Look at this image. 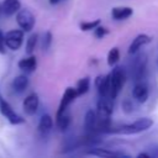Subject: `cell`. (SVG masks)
Here are the masks:
<instances>
[{
	"label": "cell",
	"instance_id": "cell-1",
	"mask_svg": "<svg viewBox=\"0 0 158 158\" xmlns=\"http://www.w3.org/2000/svg\"><path fill=\"white\" fill-rule=\"evenodd\" d=\"M152 125H153L152 118L141 117L130 125H122L117 128L110 130L109 132L110 133H120V135H133V133H139V132H143V131L151 128Z\"/></svg>",
	"mask_w": 158,
	"mask_h": 158
},
{
	"label": "cell",
	"instance_id": "cell-2",
	"mask_svg": "<svg viewBox=\"0 0 158 158\" xmlns=\"http://www.w3.org/2000/svg\"><path fill=\"white\" fill-rule=\"evenodd\" d=\"M110 78H111V94H110V98L115 99L116 95L121 91L123 84L126 83V78H127L126 70L122 67H116L111 72Z\"/></svg>",
	"mask_w": 158,
	"mask_h": 158
},
{
	"label": "cell",
	"instance_id": "cell-3",
	"mask_svg": "<svg viewBox=\"0 0 158 158\" xmlns=\"http://www.w3.org/2000/svg\"><path fill=\"white\" fill-rule=\"evenodd\" d=\"M0 114L11 123V125H20L25 122V118H22L14 109L12 106L4 99V96L0 93Z\"/></svg>",
	"mask_w": 158,
	"mask_h": 158
},
{
	"label": "cell",
	"instance_id": "cell-4",
	"mask_svg": "<svg viewBox=\"0 0 158 158\" xmlns=\"http://www.w3.org/2000/svg\"><path fill=\"white\" fill-rule=\"evenodd\" d=\"M16 22L23 32H30L35 26L36 19L28 9H20L16 12Z\"/></svg>",
	"mask_w": 158,
	"mask_h": 158
},
{
	"label": "cell",
	"instance_id": "cell-5",
	"mask_svg": "<svg viewBox=\"0 0 158 158\" xmlns=\"http://www.w3.org/2000/svg\"><path fill=\"white\" fill-rule=\"evenodd\" d=\"M5 46L11 51H17L23 42V31L22 30H10L4 35Z\"/></svg>",
	"mask_w": 158,
	"mask_h": 158
},
{
	"label": "cell",
	"instance_id": "cell-6",
	"mask_svg": "<svg viewBox=\"0 0 158 158\" xmlns=\"http://www.w3.org/2000/svg\"><path fill=\"white\" fill-rule=\"evenodd\" d=\"M146 65H147V59H146V56L144 54L138 56L132 62V65H131V75H132V79L135 81H139V80L143 79V77L146 74Z\"/></svg>",
	"mask_w": 158,
	"mask_h": 158
},
{
	"label": "cell",
	"instance_id": "cell-7",
	"mask_svg": "<svg viewBox=\"0 0 158 158\" xmlns=\"http://www.w3.org/2000/svg\"><path fill=\"white\" fill-rule=\"evenodd\" d=\"M95 86H96L98 93L100 94V96L110 98V94H111V78H110V74L96 77Z\"/></svg>",
	"mask_w": 158,
	"mask_h": 158
},
{
	"label": "cell",
	"instance_id": "cell-8",
	"mask_svg": "<svg viewBox=\"0 0 158 158\" xmlns=\"http://www.w3.org/2000/svg\"><path fill=\"white\" fill-rule=\"evenodd\" d=\"M77 91H75V88H67L63 96H62V100H60V104H59V107H58V111L56 114V117L59 116L60 114L65 112L67 107L69 106V104L77 98Z\"/></svg>",
	"mask_w": 158,
	"mask_h": 158
},
{
	"label": "cell",
	"instance_id": "cell-9",
	"mask_svg": "<svg viewBox=\"0 0 158 158\" xmlns=\"http://www.w3.org/2000/svg\"><path fill=\"white\" fill-rule=\"evenodd\" d=\"M38 105H40L38 95L36 93H31L30 95H27L25 98L22 107H23V111L27 115H33V114H36V111L38 109Z\"/></svg>",
	"mask_w": 158,
	"mask_h": 158
},
{
	"label": "cell",
	"instance_id": "cell-10",
	"mask_svg": "<svg viewBox=\"0 0 158 158\" xmlns=\"http://www.w3.org/2000/svg\"><path fill=\"white\" fill-rule=\"evenodd\" d=\"M132 95H133V99L141 104L146 102L147 98H148V86L144 81L139 80V81H136V85L132 90Z\"/></svg>",
	"mask_w": 158,
	"mask_h": 158
},
{
	"label": "cell",
	"instance_id": "cell-11",
	"mask_svg": "<svg viewBox=\"0 0 158 158\" xmlns=\"http://www.w3.org/2000/svg\"><path fill=\"white\" fill-rule=\"evenodd\" d=\"M151 40H152V37H151V36H148V35H146V33H141V35L136 36V37H135V40L132 41V43L130 44L128 53H130V54H135V53H137V52H138V49H139L141 47H143L144 44L149 43V42H151Z\"/></svg>",
	"mask_w": 158,
	"mask_h": 158
},
{
	"label": "cell",
	"instance_id": "cell-12",
	"mask_svg": "<svg viewBox=\"0 0 158 158\" xmlns=\"http://www.w3.org/2000/svg\"><path fill=\"white\" fill-rule=\"evenodd\" d=\"M88 156H95V157H112V158H118V157H130V154H126L123 152H115V151H107L105 148H93L86 152Z\"/></svg>",
	"mask_w": 158,
	"mask_h": 158
},
{
	"label": "cell",
	"instance_id": "cell-13",
	"mask_svg": "<svg viewBox=\"0 0 158 158\" xmlns=\"http://www.w3.org/2000/svg\"><path fill=\"white\" fill-rule=\"evenodd\" d=\"M21 9L20 0H4L1 4V12L5 16H12Z\"/></svg>",
	"mask_w": 158,
	"mask_h": 158
},
{
	"label": "cell",
	"instance_id": "cell-14",
	"mask_svg": "<svg viewBox=\"0 0 158 158\" xmlns=\"http://www.w3.org/2000/svg\"><path fill=\"white\" fill-rule=\"evenodd\" d=\"M27 86H28V78L25 74H20L15 77L11 81V89L17 94L23 93Z\"/></svg>",
	"mask_w": 158,
	"mask_h": 158
},
{
	"label": "cell",
	"instance_id": "cell-15",
	"mask_svg": "<svg viewBox=\"0 0 158 158\" xmlns=\"http://www.w3.org/2000/svg\"><path fill=\"white\" fill-rule=\"evenodd\" d=\"M17 65L25 73H32V72H35V69L37 67V59H36L35 56H30L27 58L20 59L19 63H17Z\"/></svg>",
	"mask_w": 158,
	"mask_h": 158
},
{
	"label": "cell",
	"instance_id": "cell-16",
	"mask_svg": "<svg viewBox=\"0 0 158 158\" xmlns=\"http://www.w3.org/2000/svg\"><path fill=\"white\" fill-rule=\"evenodd\" d=\"M52 126H53L52 117L49 115H47V114L46 115H42L40 122H38V132H40V135L43 136V137H46L51 132Z\"/></svg>",
	"mask_w": 158,
	"mask_h": 158
},
{
	"label": "cell",
	"instance_id": "cell-17",
	"mask_svg": "<svg viewBox=\"0 0 158 158\" xmlns=\"http://www.w3.org/2000/svg\"><path fill=\"white\" fill-rule=\"evenodd\" d=\"M96 127V114L94 110H88L84 118V128L88 133H94Z\"/></svg>",
	"mask_w": 158,
	"mask_h": 158
},
{
	"label": "cell",
	"instance_id": "cell-18",
	"mask_svg": "<svg viewBox=\"0 0 158 158\" xmlns=\"http://www.w3.org/2000/svg\"><path fill=\"white\" fill-rule=\"evenodd\" d=\"M133 10L127 6H117L111 10V16L114 20H125L132 15Z\"/></svg>",
	"mask_w": 158,
	"mask_h": 158
},
{
	"label": "cell",
	"instance_id": "cell-19",
	"mask_svg": "<svg viewBox=\"0 0 158 158\" xmlns=\"http://www.w3.org/2000/svg\"><path fill=\"white\" fill-rule=\"evenodd\" d=\"M56 118H57V126H58V128L60 131H65L69 127V125H70V116L68 114L63 112L59 116H57Z\"/></svg>",
	"mask_w": 158,
	"mask_h": 158
},
{
	"label": "cell",
	"instance_id": "cell-20",
	"mask_svg": "<svg viewBox=\"0 0 158 158\" xmlns=\"http://www.w3.org/2000/svg\"><path fill=\"white\" fill-rule=\"evenodd\" d=\"M89 85H90V80L88 77L83 78V79H79V81L77 83V88H75V91H77V95H83L85 94L88 90H89Z\"/></svg>",
	"mask_w": 158,
	"mask_h": 158
},
{
	"label": "cell",
	"instance_id": "cell-21",
	"mask_svg": "<svg viewBox=\"0 0 158 158\" xmlns=\"http://www.w3.org/2000/svg\"><path fill=\"white\" fill-rule=\"evenodd\" d=\"M37 41H38V35L37 33H32L27 38V42H26V53L27 54H32V52L35 51V47L37 44Z\"/></svg>",
	"mask_w": 158,
	"mask_h": 158
},
{
	"label": "cell",
	"instance_id": "cell-22",
	"mask_svg": "<svg viewBox=\"0 0 158 158\" xmlns=\"http://www.w3.org/2000/svg\"><path fill=\"white\" fill-rule=\"evenodd\" d=\"M120 59V51L117 47H114L109 54H107V64L109 65H115Z\"/></svg>",
	"mask_w": 158,
	"mask_h": 158
},
{
	"label": "cell",
	"instance_id": "cell-23",
	"mask_svg": "<svg viewBox=\"0 0 158 158\" xmlns=\"http://www.w3.org/2000/svg\"><path fill=\"white\" fill-rule=\"evenodd\" d=\"M99 25H100V20H95V21H91V22L84 21V22L80 23V28H81V31H89V30H94Z\"/></svg>",
	"mask_w": 158,
	"mask_h": 158
},
{
	"label": "cell",
	"instance_id": "cell-24",
	"mask_svg": "<svg viewBox=\"0 0 158 158\" xmlns=\"http://www.w3.org/2000/svg\"><path fill=\"white\" fill-rule=\"evenodd\" d=\"M94 30H95L94 35H95V37H96V38H102L105 35H107V33H109V30H107V28H105V27H102V26H100V25H99V26H96Z\"/></svg>",
	"mask_w": 158,
	"mask_h": 158
},
{
	"label": "cell",
	"instance_id": "cell-25",
	"mask_svg": "<svg viewBox=\"0 0 158 158\" xmlns=\"http://www.w3.org/2000/svg\"><path fill=\"white\" fill-rule=\"evenodd\" d=\"M51 43H52V33L49 31H47L43 37V49L47 51L51 47Z\"/></svg>",
	"mask_w": 158,
	"mask_h": 158
},
{
	"label": "cell",
	"instance_id": "cell-26",
	"mask_svg": "<svg viewBox=\"0 0 158 158\" xmlns=\"http://www.w3.org/2000/svg\"><path fill=\"white\" fill-rule=\"evenodd\" d=\"M149 156L153 158H158V143H153L149 146Z\"/></svg>",
	"mask_w": 158,
	"mask_h": 158
},
{
	"label": "cell",
	"instance_id": "cell-27",
	"mask_svg": "<svg viewBox=\"0 0 158 158\" xmlns=\"http://www.w3.org/2000/svg\"><path fill=\"white\" fill-rule=\"evenodd\" d=\"M5 47L6 46H5V42H4V33L0 30V54H5V52H6Z\"/></svg>",
	"mask_w": 158,
	"mask_h": 158
},
{
	"label": "cell",
	"instance_id": "cell-28",
	"mask_svg": "<svg viewBox=\"0 0 158 158\" xmlns=\"http://www.w3.org/2000/svg\"><path fill=\"white\" fill-rule=\"evenodd\" d=\"M122 107H123V111H125V112H131L133 106H132L131 101H128V100H125V101H123V104H122Z\"/></svg>",
	"mask_w": 158,
	"mask_h": 158
},
{
	"label": "cell",
	"instance_id": "cell-29",
	"mask_svg": "<svg viewBox=\"0 0 158 158\" xmlns=\"http://www.w3.org/2000/svg\"><path fill=\"white\" fill-rule=\"evenodd\" d=\"M138 157H146V158H151L149 153H139V154H138Z\"/></svg>",
	"mask_w": 158,
	"mask_h": 158
},
{
	"label": "cell",
	"instance_id": "cell-30",
	"mask_svg": "<svg viewBox=\"0 0 158 158\" xmlns=\"http://www.w3.org/2000/svg\"><path fill=\"white\" fill-rule=\"evenodd\" d=\"M49 2H51L52 5H56V4H58V2H59V0H49Z\"/></svg>",
	"mask_w": 158,
	"mask_h": 158
},
{
	"label": "cell",
	"instance_id": "cell-31",
	"mask_svg": "<svg viewBox=\"0 0 158 158\" xmlns=\"http://www.w3.org/2000/svg\"><path fill=\"white\" fill-rule=\"evenodd\" d=\"M0 12H1V4H0ZM2 14V12H1Z\"/></svg>",
	"mask_w": 158,
	"mask_h": 158
}]
</instances>
